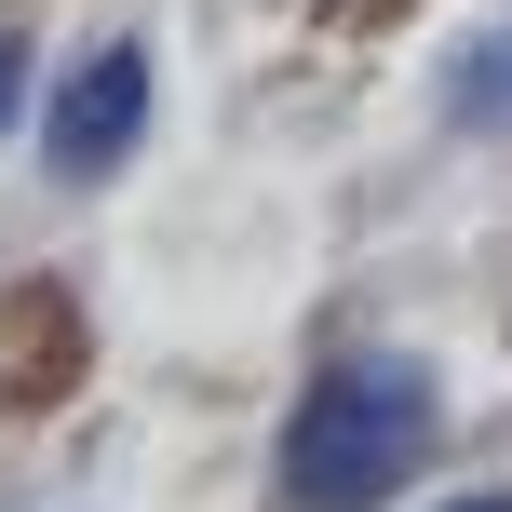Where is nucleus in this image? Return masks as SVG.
I'll list each match as a JSON object with an SVG mask.
<instances>
[{"mask_svg":"<svg viewBox=\"0 0 512 512\" xmlns=\"http://www.w3.org/2000/svg\"><path fill=\"white\" fill-rule=\"evenodd\" d=\"M14 95H27V54H14V41H0V122H14Z\"/></svg>","mask_w":512,"mask_h":512,"instance_id":"nucleus-4","label":"nucleus"},{"mask_svg":"<svg viewBox=\"0 0 512 512\" xmlns=\"http://www.w3.org/2000/svg\"><path fill=\"white\" fill-rule=\"evenodd\" d=\"M459 512H512V499H459Z\"/></svg>","mask_w":512,"mask_h":512,"instance_id":"nucleus-5","label":"nucleus"},{"mask_svg":"<svg viewBox=\"0 0 512 512\" xmlns=\"http://www.w3.org/2000/svg\"><path fill=\"white\" fill-rule=\"evenodd\" d=\"M432 364L418 351H351L310 378V405L283 418V499L297 512H378L432 459Z\"/></svg>","mask_w":512,"mask_h":512,"instance_id":"nucleus-1","label":"nucleus"},{"mask_svg":"<svg viewBox=\"0 0 512 512\" xmlns=\"http://www.w3.org/2000/svg\"><path fill=\"white\" fill-rule=\"evenodd\" d=\"M135 135H149V54H135V41H108V54H81V68L54 81L41 149H54V176H108Z\"/></svg>","mask_w":512,"mask_h":512,"instance_id":"nucleus-2","label":"nucleus"},{"mask_svg":"<svg viewBox=\"0 0 512 512\" xmlns=\"http://www.w3.org/2000/svg\"><path fill=\"white\" fill-rule=\"evenodd\" d=\"M445 108H459V122H512V41L459 54V81H445Z\"/></svg>","mask_w":512,"mask_h":512,"instance_id":"nucleus-3","label":"nucleus"}]
</instances>
